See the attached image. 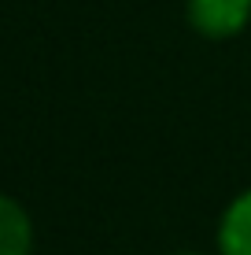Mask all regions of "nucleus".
Listing matches in <instances>:
<instances>
[{
	"instance_id": "nucleus-3",
	"label": "nucleus",
	"mask_w": 251,
	"mask_h": 255,
	"mask_svg": "<svg viewBox=\"0 0 251 255\" xmlns=\"http://www.w3.org/2000/svg\"><path fill=\"white\" fill-rule=\"evenodd\" d=\"M33 248V226L22 204L0 192V255H30Z\"/></svg>"
},
{
	"instance_id": "nucleus-1",
	"label": "nucleus",
	"mask_w": 251,
	"mask_h": 255,
	"mask_svg": "<svg viewBox=\"0 0 251 255\" xmlns=\"http://www.w3.org/2000/svg\"><path fill=\"white\" fill-rule=\"evenodd\" d=\"M251 19V0H188V22L214 41L237 37Z\"/></svg>"
},
{
	"instance_id": "nucleus-2",
	"label": "nucleus",
	"mask_w": 251,
	"mask_h": 255,
	"mask_svg": "<svg viewBox=\"0 0 251 255\" xmlns=\"http://www.w3.org/2000/svg\"><path fill=\"white\" fill-rule=\"evenodd\" d=\"M218 252L222 255H251V189L240 192L226 207V215H222Z\"/></svg>"
},
{
	"instance_id": "nucleus-4",
	"label": "nucleus",
	"mask_w": 251,
	"mask_h": 255,
	"mask_svg": "<svg viewBox=\"0 0 251 255\" xmlns=\"http://www.w3.org/2000/svg\"><path fill=\"white\" fill-rule=\"evenodd\" d=\"M181 255H200V252H181Z\"/></svg>"
}]
</instances>
